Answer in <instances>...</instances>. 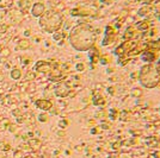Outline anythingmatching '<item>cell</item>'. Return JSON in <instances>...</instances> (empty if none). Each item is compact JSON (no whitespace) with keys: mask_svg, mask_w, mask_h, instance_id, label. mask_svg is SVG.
Wrapping results in <instances>:
<instances>
[{"mask_svg":"<svg viewBox=\"0 0 160 158\" xmlns=\"http://www.w3.org/2000/svg\"><path fill=\"white\" fill-rule=\"evenodd\" d=\"M69 42L74 49L86 51L92 46L95 42V32L88 25H78L70 32Z\"/></svg>","mask_w":160,"mask_h":158,"instance_id":"6da1fadb","label":"cell"},{"mask_svg":"<svg viewBox=\"0 0 160 158\" xmlns=\"http://www.w3.org/2000/svg\"><path fill=\"white\" fill-rule=\"evenodd\" d=\"M62 24V17L60 13L50 11L46 15H41L40 25L41 27L47 32H55L61 27Z\"/></svg>","mask_w":160,"mask_h":158,"instance_id":"7a4b0ae2","label":"cell"},{"mask_svg":"<svg viewBox=\"0 0 160 158\" xmlns=\"http://www.w3.org/2000/svg\"><path fill=\"white\" fill-rule=\"evenodd\" d=\"M140 81L141 83L146 87H154L159 82V75L156 69H154L152 65H146L142 68L140 74Z\"/></svg>","mask_w":160,"mask_h":158,"instance_id":"3957f363","label":"cell"},{"mask_svg":"<svg viewBox=\"0 0 160 158\" xmlns=\"http://www.w3.org/2000/svg\"><path fill=\"white\" fill-rule=\"evenodd\" d=\"M31 13H32L33 17H41L44 13V5L42 3H36L32 6Z\"/></svg>","mask_w":160,"mask_h":158,"instance_id":"277c9868","label":"cell"},{"mask_svg":"<svg viewBox=\"0 0 160 158\" xmlns=\"http://www.w3.org/2000/svg\"><path fill=\"white\" fill-rule=\"evenodd\" d=\"M36 106L38 108L46 111V110H49L51 107V102L48 101V100H38V101H36Z\"/></svg>","mask_w":160,"mask_h":158,"instance_id":"5b68a950","label":"cell"},{"mask_svg":"<svg viewBox=\"0 0 160 158\" xmlns=\"http://www.w3.org/2000/svg\"><path fill=\"white\" fill-rule=\"evenodd\" d=\"M56 95H59V96H66L67 94H68V88L65 86V84H59L58 87H56Z\"/></svg>","mask_w":160,"mask_h":158,"instance_id":"8992f818","label":"cell"},{"mask_svg":"<svg viewBox=\"0 0 160 158\" xmlns=\"http://www.w3.org/2000/svg\"><path fill=\"white\" fill-rule=\"evenodd\" d=\"M36 69L38 70V72L44 73V72H47V70H49V64L41 61V62H38V63L36 64Z\"/></svg>","mask_w":160,"mask_h":158,"instance_id":"52a82bcc","label":"cell"},{"mask_svg":"<svg viewBox=\"0 0 160 158\" xmlns=\"http://www.w3.org/2000/svg\"><path fill=\"white\" fill-rule=\"evenodd\" d=\"M30 48V42L28 39H21L18 42V46H17V49H21V50H26Z\"/></svg>","mask_w":160,"mask_h":158,"instance_id":"ba28073f","label":"cell"},{"mask_svg":"<svg viewBox=\"0 0 160 158\" xmlns=\"http://www.w3.org/2000/svg\"><path fill=\"white\" fill-rule=\"evenodd\" d=\"M22 76V72H21V69H13L12 72H11V77L13 80H19Z\"/></svg>","mask_w":160,"mask_h":158,"instance_id":"9c48e42d","label":"cell"},{"mask_svg":"<svg viewBox=\"0 0 160 158\" xmlns=\"http://www.w3.org/2000/svg\"><path fill=\"white\" fill-rule=\"evenodd\" d=\"M29 145H30L33 150H37V147L40 146V142H38V140H36V139H31L30 142H29Z\"/></svg>","mask_w":160,"mask_h":158,"instance_id":"30bf717a","label":"cell"},{"mask_svg":"<svg viewBox=\"0 0 160 158\" xmlns=\"http://www.w3.org/2000/svg\"><path fill=\"white\" fill-rule=\"evenodd\" d=\"M19 6L22 8H26L30 6V0H19Z\"/></svg>","mask_w":160,"mask_h":158,"instance_id":"8fae6325","label":"cell"},{"mask_svg":"<svg viewBox=\"0 0 160 158\" xmlns=\"http://www.w3.org/2000/svg\"><path fill=\"white\" fill-rule=\"evenodd\" d=\"M11 124V122L7 120V119H3V121H1V124H0V129L1 130H5V129H7V126Z\"/></svg>","mask_w":160,"mask_h":158,"instance_id":"7c38bea8","label":"cell"},{"mask_svg":"<svg viewBox=\"0 0 160 158\" xmlns=\"http://www.w3.org/2000/svg\"><path fill=\"white\" fill-rule=\"evenodd\" d=\"M0 146H1V147H3V150H5V151H7V150H10V149H11L10 144H7V143H5V142L0 143Z\"/></svg>","mask_w":160,"mask_h":158,"instance_id":"4fadbf2b","label":"cell"},{"mask_svg":"<svg viewBox=\"0 0 160 158\" xmlns=\"http://www.w3.org/2000/svg\"><path fill=\"white\" fill-rule=\"evenodd\" d=\"M38 120H40V121H42V122H46V121L48 120V115H47V114H40Z\"/></svg>","mask_w":160,"mask_h":158,"instance_id":"5bb4252c","label":"cell"},{"mask_svg":"<svg viewBox=\"0 0 160 158\" xmlns=\"http://www.w3.org/2000/svg\"><path fill=\"white\" fill-rule=\"evenodd\" d=\"M1 55H3V56H5V57H6V56H9V55H10V49L4 48V49L1 50Z\"/></svg>","mask_w":160,"mask_h":158,"instance_id":"9a60e30c","label":"cell"},{"mask_svg":"<svg viewBox=\"0 0 160 158\" xmlns=\"http://www.w3.org/2000/svg\"><path fill=\"white\" fill-rule=\"evenodd\" d=\"M7 129H9L11 132H16V131H17V125H14V124H10V125L7 126Z\"/></svg>","mask_w":160,"mask_h":158,"instance_id":"2e32d148","label":"cell"},{"mask_svg":"<svg viewBox=\"0 0 160 158\" xmlns=\"http://www.w3.org/2000/svg\"><path fill=\"white\" fill-rule=\"evenodd\" d=\"M9 29V26L6 25V24H1L0 25V32L1 33H4V32H6V30Z\"/></svg>","mask_w":160,"mask_h":158,"instance_id":"e0dca14e","label":"cell"},{"mask_svg":"<svg viewBox=\"0 0 160 158\" xmlns=\"http://www.w3.org/2000/svg\"><path fill=\"white\" fill-rule=\"evenodd\" d=\"M12 113H13V115H16L17 118H19V117H22V112H21L19 110H14V111H13Z\"/></svg>","mask_w":160,"mask_h":158,"instance_id":"ac0fdd59","label":"cell"},{"mask_svg":"<svg viewBox=\"0 0 160 158\" xmlns=\"http://www.w3.org/2000/svg\"><path fill=\"white\" fill-rule=\"evenodd\" d=\"M13 158H22V151H16Z\"/></svg>","mask_w":160,"mask_h":158,"instance_id":"d6986e66","label":"cell"},{"mask_svg":"<svg viewBox=\"0 0 160 158\" xmlns=\"http://www.w3.org/2000/svg\"><path fill=\"white\" fill-rule=\"evenodd\" d=\"M33 77H35L33 74H28V75H26V80H32Z\"/></svg>","mask_w":160,"mask_h":158,"instance_id":"ffe728a7","label":"cell"},{"mask_svg":"<svg viewBox=\"0 0 160 158\" xmlns=\"http://www.w3.org/2000/svg\"><path fill=\"white\" fill-rule=\"evenodd\" d=\"M30 34V31H25V36H29Z\"/></svg>","mask_w":160,"mask_h":158,"instance_id":"44dd1931","label":"cell"},{"mask_svg":"<svg viewBox=\"0 0 160 158\" xmlns=\"http://www.w3.org/2000/svg\"><path fill=\"white\" fill-rule=\"evenodd\" d=\"M24 158H32V157H31V156H25Z\"/></svg>","mask_w":160,"mask_h":158,"instance_id":"7402d4cb","label":"cell"}]
</instances>
